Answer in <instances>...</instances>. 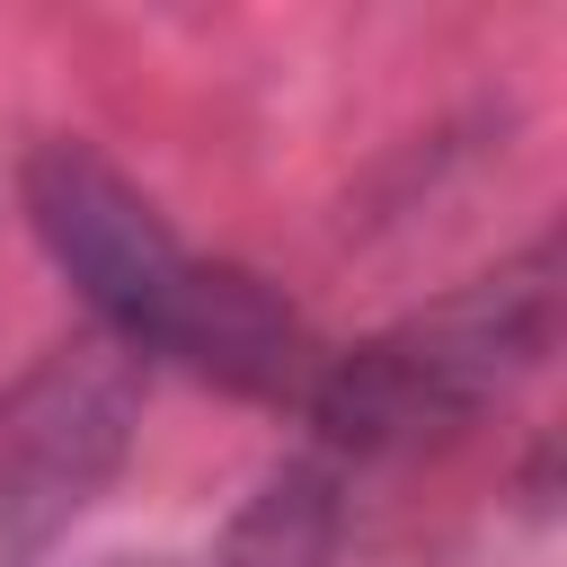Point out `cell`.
Returning <instances> with one entry per match:
<instances>
[{"instance_id": "3", "label": "cell", "mask_w": 567, "mask_h": 567, "mask_svg": "<svg viewBox=\"0 0 567 567\" xmlns=\"http://www.w3.org/2000/svg\"><path fill=\"white\" fill-rule=\"evenodd\" d=\"M133 354L106 337L53 346L0 399V567L44 549L133 452Z\"/></svg>"}, {"instance_id": "2", "label": "cell", "mask_w": 567, "mask_h": 567, "mask_svg": "<svg viewBox=\"0 0 567 567\" xmlns=\"http://www.w3.org/2000/svg\"><path fill=\"white\" fill-rule=\"evenodd\" d=\"M549 239L523 248L514 266L443 292L434 310H408L399 328L328 354L310 390V425L337 452H399L425 434L470 425L487 399H505L558 337V284H549Z\"/></svg>"}, {"instance_id": "1", "label": "cell", "mask_w": 567, "mask_h": 567, "mask_svg": "<svg viewBox=\"0 0 567 567\" xmlns=\"http://www.w3.org/2000/svg\"><path fill=\"white\" fill-rule=\"evenodd\" d=\"M27 221L44 257L71 275V292L97 310V337L142 363H177L195 381H221L266 408H310L328 346L301 328V310L221 257H195L168 213L80 133H53L18 168Z\"/></svg>"}, {"instance_id": "4", "label": "cell", "mask_w": 567, "mask_h": 567, "mask_svg": "<svg viewBox=\"0 0 567 567\" xmlns=\"http://www.w3.org/2000/svg\"><path fill=\"white\" fill-rule=\"evenodd\" d=\"M328 540H337V478L319 461H292L230 523L221 567H328Z\"/></svg>"}]
</instances>
